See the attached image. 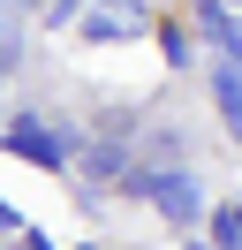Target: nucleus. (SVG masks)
<instances>
[{"label": "nucleus", "instance_id": "20e7f679", "mask_svg": "<svg viewBox=\"0 0 242 250\" xmlns=\"http://www.w3.org/2000/svg\"><path fill=\"white\" fill-rule=\"evenodd\" d=\"M23 23H30V0H0V76L23 68Z\"/></svg>", "mask_w": 242, "mask_h": 250}, {"label": "nucleus", "instance_id": "0eeeda50", "mask_svg": "<svg viewBox=\"0 0 242 250\" xmlns=\"http://www.w3.org/2000/svg\"><path fill=\"white\" fill-rule=\"evenodd\" d=\"M212 235H220V250H242V197L227 205L220 220H212Z\"/></svg>", "mask_w": 242, "mask_h": 250}, {"label": "nucleus", "instance_id": "39448f33", "mask_svg": "<svg viewBox=\"0 0 242 250\" xmlns=\"http://www.w3.org/2000/svg\"><path fill=\"white\" fill-rule=\"evenodd\" d=\"M212 106H220L227 137H242V68H235V61H227V68H212Z\"/></svg>", "mask_w": 242, "mask_h": 250}, {"label": "nucleus", "instance_id": "423d86ee", "mask_svg": "<svg viewBox=\"0 0 242 250\" xmlns=\"http://www.w3.org/2000/svg\"><path fill=\"white\" fill-rule=\"evenodd\" d=\"M204 31H212V46H220V53H227V61H235V68H242V23H235V16H227V8H220V16H204Z\"/></svg>", "mask_w": 242, "mask_h": 250}, {"label": "nucleus", "instance_id": "f257e3e1", "mask_svg": "<svg viewBox=\"0 0 242 250\" xmlns=\"http://www.w3.org/2000/svg\"><path fill=\"white\" fill-rule=\"evenodd\" d=\"M0 152H15V159H38V167H68L76 152H83V137L76 129H60V122H45V114H15L8 129H0Z\"/></svg>", "mask_w": 242, "mask_h": 250}, {"label": "nucleus", "instance_id": "6e6552de", "mask_svg": "<svg viewBox=\"0 0 242 250\" xmlns=\"http://www.w3.org/2000/svg\"><path fill=\"white\" fill-rule=\"evenodd\" d=\"M0 235H23V212L15 205H0Z\"/></svg>", "mask_w": 242, "mask_h": 250}, {"label": "nucleus", "instance_id": "9d476101", "mask_svg": "<svg viewBox=\"0 0 242 250\" xmlns=\"http://www.w3.org/2000/svg\"><path fill=\"white\" fill-rule=\"evenodd\" d=\"M83 250H91V243H83Z\"/></svg>", "mask_w": 242, "mask_h": 250}, {"label": "nucleus", "instance_id": "1a4fd4ad", "mask_svg": "<svg viewBox=\"0 0 242 250\" xmlns=\"http://www.w3.org/2000/svg\"><path fill=\"white\" fill-rule=\"evenodd\" d=\"M23 243H30V250H53V243H45V235H30V228H23Z\"/></svg>", "mask_w": 242, "mask_h": 250}, {"label": "nucleus", "instance_id": "f03ea898", "mask_svg": "<svg viewBox=\"0 0 242 250\" xmlns=\"http://www.w3.org/2000/svg\"><path fill=\"white\" fill-rule=\"evenodd\" d=\"M144 197L159 205L174 228H197L204 220V189H197V174H182V167H159V174H144Z\"/></svg>", "mask_w": 242, "mask_h": 250}, {"label": "nucleus", "instance_id": "7ed1b4c3", "mask_svg": "<svg viewBox=\"0 0 242 250\" xmlns=\"http://www.w3.org/2000/svg\"><path fill=\"white\" fill-rule=\"evenodd\" d=\"M136 31H151V16L136 8V0H121V8H91V16H83V38H136Z\"/></svg>", "mask_w": 242, "mask_h": 250}]
</instances>
